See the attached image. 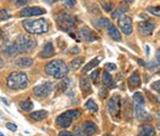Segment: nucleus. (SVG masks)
<instances>
[{
    "label": "nucleus",
    "instance_id": "nucleus-1",
    "mask_svg": "<svg viewBox=\"0 0 160 136\" xmlns=\"http://www.w3.org/2000/svg\"><path fill=\"white\" fill-rule=\"evenodd\" d=\"M45 72L47 75H50V76L55 77L57 79H61V78H64L68 75V67L61 59L51 60L50 62L46 64Z\"/></svg>",
    "mask_w": 160,
    "mask_h": 136
},
{
    "label": "nucleus",
    "instance_id": "nucleus-2",
    "mask_svg": "<svg viewBox=\"0 0 160 136\" xmlns=\"http://www.w3.org/2000/svg\"><path fill=\"white\" fill-rule=\"evenodd\" d=\"M29 79L24 72H12L7 77V86L12 90H20L28 86Z\"/></svg>",
    "mask_w": 160,
    "mask_h": 136
},
{
    "label": "nucleus",
    "instance_id": "nucleus-3",
    "mask_svg": "<svg viewBox=\"0 0 160 136\" xmlns=\"http://www.w3.org/2000/svg\"><path fill=\"white\" fill-rule=\"evenodd\" d=\"M22 27L30 35H42L48 31V23L45 18L33 20H24Z\"/></svg>",
    "mask_w": 160,
    "mask_h": 136
},
{
    "label": "nucleus",
    "instance_id": "nucleus-4",
    "mask_svg": "<svg viewBox=\"0 0 160 136\" xmlns=\"http://www.w3.org/2000/svg\"><path fill=\"white\" fill-rule=\"evenodd\" d=\"M55 19L59 27L63 31H66V32H71L72 30H74L77 24L76 17L69 14L68 11H61L57 13Z\"/></svg>",
    "mask_w": 160,
    "mask_h": 136
},
{
    "label": "nucleus",
    "instance_id": "nucleus-5",
    "mask_svg": "<svg viewBox=\"0 0 160 136\" xmlns=\"http://www.w3.org/2000/svg\"><path fill=\"white\" fill-rule=\"evenodd\" d=\"M133 103H135V109H136V117L138 120H143V121H148L151 120V116L145 111L144 106H145V101H144V96L140 92H136L132 96Z\"/></svg>",
    "mask_w": 160,
    "mask_h": 136
},
{
    "label": "nucleus",
    "instance_id": "nucleus-6",
    "mask_svg": "<svg viewBox=\"0 0 160 136\" xmlns=\"http://www.w3.org/2000/svg\"><path fill=\"white\" fill-rule=\"evenodd\" d=\"M80 116V112L77 109H71V111H66L63 114L59 115L56 118V123L59 127L66 129V128L71 127V124L73 123L78 117Z\"/></svg>",
    "mask_w": 160,
    "mask_h": 136
},
{
    "label": "nucleus",
    "instance_id": "nucleus-7",
    "mask_svg": "<svg viewBox=\"0 0 160 136\" xmlns=\"http://www.w3.org/2000/svg\"><path fill=\"white\" fill-rule=\"evenodd\" d=\"M15 45H16L17 49H18V53H30L32 49L37 46V40L31 36L28 35H20L16 39V41L14 42Z\"/></svg>",
    "mask_w": 160,
    "mask_h": 136
},
{
    "label": "nucleus",
    "instance_id": "nucleus-8",
    "mask_svg": "<svg viewBox=\"0 0 160 136\" xmlns=\"http://www.w3.org/2000/svg\"><path fill=\"white\" fill-rule=\"evenodd\" d=\"M121 103H122V102H121L120 95H113L107 103L108 112H109V114L111 115V117L114 120H117V121L120 120L121 105H122Z\"/></svg>",
    "mask_w": 160,
    "mask_h": 136
},
{
    "label": "nucleus",
    "instance_id": "nucleus-9",
    "mask_svg": "<svg viewBox=\"0 0 160 136\" xmlns=\"http://www.w3.org/2000/svg\"><path fill=\"white\" fill-rule=\"evenodd\" d=\"M53 89V84L51 82H46L41 85H38L33 88V95L38 98H46L51 93Z\"/></svg>",
    "mask_w": 160,
    "mask_h": 136
},
{
    "label": "nucleus",
    "instance_id": "nucleus-10",
    "mask_svg": "<svg viewBox=\"0 0 160 136\" xmlns=\"http://www.w3.org/2000/svg\"><path fill=\"white\" fill-rule=\"evenodd\" d=\"M118 26L126 35H130L132 33V19L128 15L124 14L121 17H118Z\"/></svg>",
    "mask_w": 160,
    "mask_h": 136
},
{
    "label": "nucleus",
    "instance_id": "nucleus-11",
    "mask_svg": "<svg viewBox=\"0 0 160 136\" xmlns=\"http://www.w3.org/2000/svg\"><path fill=\"white\" fill-rule=\"evenodd\" d=\"M46 13L43 8L40 7H28L22 10L20 16L22 17H31V16H38V15H44Z\"/></svg>",
    "mask_w": 160,
    "mask_h": 136
},
{
    "label": "nucleus",
    "instance_id": "nucleus-12",
    "mask_svg": "<svg viewBox=\"0 0 160 136\" xmlns=\"http://www.w3.org/2000/svg\"><path fill=\"white\" fill-rule=\"evenodd\" d=\"M154 29H155V23L151 22V20H145V22H142L139 24V31L144 36L151 35L153 33Z\"/></svg>",
    "mask_w": 160,
    "mask_h": 136
},
{
    "label": "nucleus",
    "instance_id": "nucleus-13",
    "mask_svg": "<svg viewBox=\"0 0 160 136\" xmlns=\"http://www.w3.org/2000/svg\"><path fill=\"white\" fill-rule=\"evenodd\" d=\"M80 36L87 42H93L98 40V36L96 35V33L91 29H89L88 27H82L80 30Z\"/></svg>",
    "mask_w": 160,
    "mask_h": 136
},
{
    "label": "nucleus",
    "instance_id": "nucleus-14",
    "mask_svg": "<svg viewBox=\"0 0 160 136\" xmlns=\"http://www.w3.org/2000/svg\"><path fill=\"white\" fill-rule=\"evenodd\" d=\"M102 84L106 88H109V89H113L115 88V83L113 80V77L111 76V74L109 72L107 71H104L102 72Z\"/></svg>",
    "mask_w": 160,
    "mask_h": 136
},
{
    "label": "nucleus",
    "instance_id": "nucleus-15",
    "mask_svg": "<svg viewBox=\"0 0 160 136\" xmlns=\"http://www.w3.org/2000/svg\"><path fill=\"white\" fill-rule=\"evenodd\" d=\"M53 55H55V48H53L52 44L49 42V43H46L45 45H44L40 56L42 57V58H50Z\"/></svg>",
    "mask_w": 160,
    "mask_h": 136
},
{
    "label": "nucleus",
    "instance_id": "nucleus-16",
    "mask_svg": "<svg viewBox=\"0 0 160 136\" xmlns=\"http://www.w3.org/2000/svg\"><path fill=\"white\" fill-rule=\"evenodd\" d=\"M82 130L86 135H93L97 132V125L92 121H86L82 124Z\"/></svg>",
    "mask_w": 160,
    "mask_h": 136
},
{
    "label": "nucleus",
    "instance_id": "nucleus-17",
    "mask_svg": "<svg viewBox=\"0 0 160 136\" xmlns=\"http://www.w3.org/2000/svg\"><path fill=\"white\" fill-rule=\"evenodd\" d=\"M141 84V78H140V75L139 73L135 71L132 74L130 75V77L128 78V85H129L130 89H135V88H138Z\"/></svg>",
    "mask_w": 160,
    "mask_h": 136
},
{
    "label": "nucleus",
    "instance_id": "nucleus-18",
    "mask_svg": "<svg viewBox=\"0 0 160 136\" xmlns=\"http://www.w3.org/2000/svg\"><path fill=\"white\" fill-rule=\"evenodd\" d=\"M156 132H155L154 127L149 124H142L140 127V133L139 136H155Z\"/></svg>",
    "mask_w": 160,
    "mask_h": 136
},
{
    "label": "nucleus",
    "instance_id": "nucleus-19",
    "mask_svg": "<svg viewBox=\"0 0 160 136\" xmlns=\"http://www.w3.org/2000/svg\"><path fill=\"white\" fill-rule=\"evenodd\" d=\"M107 31H108V35H109V36L112 39V40H114V41H121V40H122V36H121L120 31H118V29L115 27L114 25L111 24L109 27H108Z\"/></svg>",
    "mask_w": 160,
    "mask_h": 136
},
{
    "label": "nucleus",
    "instance_id": "nucleus-20",
    "mask_svg": "<svg viewBox=\"0 0 160 136\" xmlns=\"http://www.w3.org/2000/svg\"><path fill=\"white\" fill-rule=\"evenodd\" d=\"M80 89H81V91L84 93V95H88L89 92H91L92 88H91V83H90L89 77L84 76L81 78V80H80Z\"/></svg>",
    "mask_w": 160,
    "mask_h": 136
},
{
    "label": "nucleus",
    "instance_id": "nucleus-21",
    "mask_svg": "<svg viewBox=\"0 0 160 136\" xmlns=\"http://www.w3.org/2000/svg\"><path fill=\"white\" fill-rule=\"evenodd\" d=\"M48 116V112L44 109H41V111H37V112H33L30 114V118L32 120H35V121H42L45 118H47Z\"/></svg>",
    "mask_w": 160,
    "mask_h": 136
},
{
    "label": "nucleus",
    "instance_id": "nucleus-22",
    "mask_svg": "<svg viewBox=\"0 0 160 136\" xmlns=\"http://www.w3.org/2000/svg\"><path fill=\"white\" fill-rule=\"evenodd\" d=\"M159 64H160V48L157 49L156 56H155V58L152 60V61H149V63L148 64V70L153 71V70L156 69Z\"/></svg>",
    "mask_w": 160,
    "mask_h": 136
},
{
    "label": "nucleus",
    "instance_id": "nucleus-23",
    "mask_svg": "<svg viewBox=\"0 0 160 136\" xmlns=\"http://www.w3.org/2000/svg\"><path fill=\"white\" fill-rule=\"evenodd\" d=\"M100 60H102V57H97V58H95V59L91 60V61H90L89 63H88V64L86 65V67L83 68V70H82V73H83V74H86V73L89 72L90 70H92L93 68L97 67V65L99 64Z\"/></svg>",
    "mask_w": 160,
    "mask_h": 136
},
{
    "label": "nucleus",
    "instance_id": "nucleus-24",
    "mask_svg": "<svg viewBox=\"0 0 160 136\" xmlns=\"http://www.w3.org/2000/svg\"><path fill=\"white\" fill-rule=\"evenodd\" d=\"M3 54L11 57V56H15V55H17L19 53H18V49H17L16 45H15V43H12L3 49Z\"/></svg>",
    "mask_w": 160,
    "mask_h": 136
},
{
    "label": "nucleus",
    "instance_id": "nucleus-25",
    "mask_svg": "<svg viewBox=\"0 0 160 136\" xmlns=\"http://www.w3.org/2000/svg\"><path fill=\"white\" fill-rule=\"evenodd\" d=\"M33 63V60L31 58H19L15 61V64L19 68H29Z\"/></svg>",
    "mask_w": 160,
    "mask_h": 136
},
{
    "label": "nucleus",
    "instance_id": "nucleus-26",
    "mask_svg": "<svg viewBox=\"0 0 160 136\" xmlns=\"http://www.w3.org/2000/svg\"><path fill=\"white\" fill-rule=\"evenodd\" d=\"M94 25H95V27H97V28H106V29H108V27L111 25V23L108 18L100 17L98 20L94 22Z\"/></svg>",
    "mask_w": 160,
    "mask_h": 136
},
{
    "label": "nucleus",
    "instance_id": "nucleus-27",
    "mask_svg": "<svg viewBox=\"0 0 160 136\" xmlns=\"http://www.w3.org/2000/svg\"><path fill=\"white\" fill-rule=\"evenodd\" d=\"M128 8L127 7H118L115 9L114 12H112V14H111V17L112 18H118V17H121L122 15L125 14L126 12H128Z\"/></svg>",
    "mask_w": 160,
    "mask_h": 136
},
{
    "label": "nucleus",
    "instance_id": "nucleus-28",
    "mask_svg": "<svg viewBox=\"0 0 160 136\" xmlns=\"http://www.w3.org/2000/svg\"><path fill=\"white\" fill-rule=\"evenodd\" d=\"M68 83H69L68 79H64V80H62L59 85H57V87H56L57 88V95H61V93H63L64 91H65V89L68 88Z\"/></svg>",
    "mask_w": 160,
    "mask_h": 136
},
{
    "label": "nucleus",
    "instance_id": "nucleus-29",
    "mask_svg": "<svg viewBox=\"0 0 160 136\" xmlns=\"http://www.w3.org/2000/svg\"><path fill=\"white\" fill-rule=\"evenodd\" d=\"M84 106H86V108L89 109L90 112H98V105H97V104L95 103L93 100H91V99L87 101V103H86V105H84Z\"/></svg>",
    "mask_w": 160,
    "mask_h": 136
},
{
    "label": "nucleus",
    "instance_id": "nucleus-30",
    "mask_svg": "<svg viewBox=\"0 0 160 136\" xmlns=\"http://www.w3.org/2000/svg\"><path fill=\"white\" fill-rule=\"evenodd\" d=\"M83 60H84L83 57H79V58H76V59H74L73 61H71L69 65H71V68L73 70H77L80 68V65L83 63Z\"/></svg>",
    "mask_w": 160,
    "mask_h": 136
},
{
    "label": "nucleus",
    "instance_id": "nucleus-31",
    "mask_svg": "<svg viewBox=\"0 0 160 136\" xmlns=\"http://www.w3.org/2000/svg\"><path fill=\"white\" fill-rule=\"evenodd\" d=\"M20 107H22V109H24L26 112H30V111H32V108H33V103L31 100L22 101V103H20Z\"/></svg>",
    "mask_w": 160,
    "mask_h": 136
},
{
    "label": "nucleus",
    "instance_id": "nucleus-32",
    "mask_svg": "<svg viewBox=\"0 0 160 136\" xmlns=\"http://www.w3.org/2000/svg\"><path fill=\"white\" fill-rule=\"evenodd\" d=\"M148 11L151 13V14L155 15V16L160 17V6H158V7H148Z\"/></svg>",
    "mask_w": 160,
    "mask_h": 136
},
{
    "label": "nucleus",
    "instance_id": "nucleus-33",
    "mask_svg": "<svg viewBox=\"0 0 160 136\" xmlns=\"http://www.w3.org/2000/svg\"><path fill=\"white\" fill-rule=\"evenodd\" d=\"M102 7L106 12H111L113 9L112 4H111L110 2H106V1H102Z\"/></svg>",
    "mask_w": 160,
    "mask_h": 136
},
{
    "label": "nucleus",
    "instance_id": "nucleus-34",
    "mask_svg": "<svg viewBox=\"0 0 160 136\" xmlns=\"http://www.w3.org/2000/svg\"><path fill=\"white\" fill-rule=\"evenodd\" d=\"M99 76V70H95V71H93L91 73V75H90V77H91V79L94 82V84H97V78Z\"/></svg>",
    "mask_w": 160,
    "mask_h": 136
},
{
    "label": "nucleus",
    "instance_id": "nucleus-35",
    "mask_svg": "<svg viewBox=\"0 0 160 136\" xmlns=\"http://www.w3.org/2000/svg\"><path fill=\"white\" fill-rule=\"evenodd\" d=\"M62 1H63L64 4L68 8H73L76 6V0H62Z\"/></svg>",
    "mask_w": 160,
    "mask_h": 136
},
{
    "label": "nucleus",
    "instance_id": "nucleus-36",
    "mask_svg": "<svg viewBox=\"0 0 160 136\" xmlns=\"http://www.w3.org/2000/svg\"><path fill=\"white\" fill-rule=\"evenodd\" d=\"M152 87H153L154 90H156L157 92L160 93V80H157V82L152 84Z\"/></svg>",
    "mask_w": 160,
    "mask_h": 136
},
{
    "label": "nucleus",
    "instance_id": "nucleus-37",
    "mask_svg": "<svg viewBox=\"0 0 160 136\" xmlns=\"http://www.w3.org/2000/svg\"><path fill=\"white\" fill-rule=\"evenodd\" d=\"M6 128L11 131H16L17 130V125L14 124V123H11V122H8V123H6Z\"/></svg>",
    "mask_w": 160,
    "mask_h": 136
},
{
    "label": "nucleus",
    "instance_id": "nucleus-38",
    "mask_svg": "<svg viewBox=\"0 0 160 136\" xmlns=\"http://www.w3.org/2000/svg\"><path fill=\"white\" fill-rule=\"evenodd\" d=\"M105 68L108 70V71H113V70L117 69V65H115L114 63H110V62H109V63H106Z\"/></svg>",
    "mask_w": 160,
    "mask_h": 136
},
{
    "label": "nucleus",
    "instance_id": "nucleus-39",
    "mask_svg": "<svg viewBox=\"0 0 160 136\" xmlns=\"http://www.w3.org/2000/svg\"><path fill=\"white\" fill-rule=\"evenodd\" d=\"M0 14H1V20H6V19H8V18L10 17L9 14H8V12H7V10L2 9L1 12H0Z\"/></svg>",
    "mask_w": 160,
    "mask_h": 136
},
{
    "label": "nucleus",
    "instance_id": "nucleus-40",
    "mask_svg": "<svg viewBox=\"0 0 160 136\" xmlns=\"http://www.w3.org/2000/svg\"><path fill=\"white\" fill-rule=\"evenodd\" d=\"M59 136H76V135L72 132H68V131H61V132H59Z\"/></svg>",
    "mask_w": 160,
    "mask_h": 136
},
{
    "label": "nucleus",
    "instance_id": "nucleus-41",
    "mask_svg": "<svg viewBox=\"0 0 160 136\" xmlns=\"http://www.w3.org/2000/svg\"><path fill=\"white\" fill-rule=\"evenodd\" d=\"M15 4H16L17 7H22L25 6V4L28 3V0H17V1L14 2Z\"/></svg>",
    "mask_w": 160,
    "mask_h": 136
},
{
    "label": "nucleus",
    "instance_id": "nucleus-42",
    "mask_svg": "<svg viewBox=\"0 0 160 136\" xmlns=\"http://www.w3.org/2000/svg\"><path fill=\"white\" fill-rule=\"evenodd\" d=\"M100 93H102L100 96H102V98H105L106 95H107V88H106V89H104V88L100 89Z\"/></svg>",
    "mask_w": 160,
    "mask_h": 136
},
{
    "label": "nucleus",
    "instance_id": "nucleus-43",
    "mask_svg": "<svg viewBox=\"0 0 160 136\" xmlns=\"http://www.w3.org/2000/svg\"><path fill=\"white\" fill-rule=\"evenodd\" d=\"M71 51H72V52H71L72 54H78L79 52H80V49H79L78 47H77V46H75V47H73V48H72Z\"/></svg>",
    "mask_w": 160,
    "mask_h": 136
},
{
    "label": "nucleus",
    "instance_id": "nucleus-44",
    "mask_svg": "<svg viewBox=\"0 0 160 136\" xmlns=\"http://www.w3.org/2000/svg\"><path fill=\"white\" fill-rule=\"evenodd\" d=\"M122 3H132L135 0H120Z\"/></svg>",
    "mask_w": 160,
    "mask_h": 136
},
{
    "label": "nucleus",
    "instance_id": "nucleus-45",
    "mask_svg": "<svg viewBox=\"0 0 160 136\" xmlns=\"http://www.w3.org/2000/svg\"><path fill=\"white\" fill-rule=\"evenodd\" d=\"M44 1H45L46 3H48V4H52V3H55V2L58 1V0H44Z\"/></svg>",
    "mask_w": 160,
    "mask_h": 136
},
{
    "label": "nucleus",
    "instance_id": "nucleus-46",
    "mask_svg": "<svg viewBox=\"0 0 160 136\" xmlns=\"http://www.w3.org/2000/svg\"><path fill=\"white\" fill-rule=\"evenodd\" d=\"M1 100H2V102H3L4 104H6V105H9V103H8V101L6 100V99H3V98H2Z\"/></svg>",
    "mask_w": 160,
    "mask_h": 136
},
{
    "label": "nucleus",
    "instance_id": "nucleus-47",
    "mask_svg": "<svg viewBox=\"0 0 160 136\" xmlns=\"http://www.w3.org/2000/svg\"><path fill=\"white\" fill-rule=\"evenodd\" d=\"M146 54H149V47H148V46H146Z\"/></svg>",
    "mask_w": 160,
    "mask_h": 136
},
{
    "label": "nucleus",
    "instance_id": "nucleus-48",
    "mask_svg": "<svg viewBox=\"0 0 160 136\" xmlns=\"http://www.w3.org/2000/svg\"><path fill=\"white\" fill-rule=\"evenodd\" d=\"M158 130L160 131V122H159V123H158Z\"/></svg>",
    "mask_w": 160,
    "mask_h": 136
},
{
    "label": "nucleus",
    "instance_id": "nucleus-49",
    "mask_svg": "<svg viewBox=\"0 0 160 136\" xmlns=\"http://www.w3.org/2000/svg\"><path fill=\"white\" fill-rule=\"evenodd\" d=\"M0 136H4V134H3V133H1V134H0Z\"/></svg>",
    "mask_w": 160,
    "mask_h": 136
},
{
    "label": "nucleus",
    "instance_id": "nucleus-50",
    "mask_svg": "<svg viewBox=\"0 0 160 136\" xmlns=\"http://www.w3.org/2000/svg\"><path fill=\"white\" fill-rule=\"evenodd\" d=\"M12 2H15V1H17V0H11Z\"/></svg>",
    "mask_w": 160,
    "mask_h": 136
},
{
    "label": "nucleus",
    "instance_id": "nucleus-51",
    "mask_svg": "<svg viewBox=\"0 0 160 136\" xmlns=\"http://www.w3.org/2000/svg\"><path fill=\"white\" fill-rule=\"evenodd\" d=\"M105 136H112V135H105Z\"/></svg>",
    "mask_w": 160,
    "mask_h": 136
},
{
    "label": "nucleus",
    "instance_id": "nucleus-52",
    "mask_svg": "<svg viewBox=\"0 0 160 136\" xmlns=\"http://www.w3.org/2000/svg\"><path fill=\"white\" fill-rule=\"evenodd\" d=\"M158 74H160V70H159V71H158Z\"/></svg>",
    "mask_w": 160,
    "mask_h": 136
},
{
    "label": "nucleus",
    "instance_id": "nucleus-53",
    "mask_svg": "<svg viewBox=\"0 0 160 136\" xmlns=\"http://www.w3.org/2000/svg\"><path fill=\"white\" fill-rule=\"evenodd\" d=\"M159 35H160V30H159Z\"/></svg>",
    "mask_w": 160,
    "mask_h": 136
}]
</instances>
